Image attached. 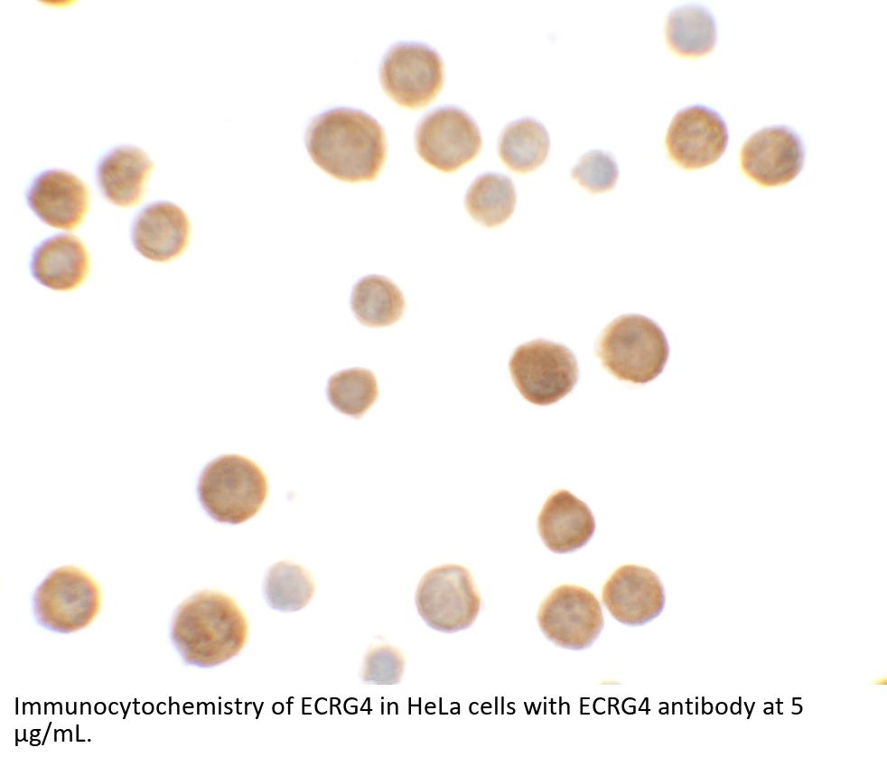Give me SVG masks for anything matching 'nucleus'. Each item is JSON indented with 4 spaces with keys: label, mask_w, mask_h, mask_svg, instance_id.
I'll return each mask as SVG.
<instances>
[{
    "label": "nucleus",
    "mask_w": 887,
    "mask_h": 757,
    "mask_svg": "<svg viewBox=\"0 0 887 757\" xmlns=\"http://www.w3.org/2000/svg\"><path fill=\"white\" fill-rule=\"evenodd\" d=\"M305 145L317 166L348 182L374 181L387 155L381 125L368 113L346 107L315 116L307 127Z\"/></svg>",
    "instance_id": "1"
},
{
    "label": "nucleus",
    "mask_w": 887,
    "mask_h": 757,
    "mask_svg": "<svg viewBox=\"0 0 887 757\" xmlns=\"http://www.w3.org/2000/svg\"><path fill=\"white\" fill-rule=\"evenodd\" d=\"M247 635V621L238 603L210 590L185 600L171 627L172 641L184 662L199 668H212L234 658Z\"/></svg>",
    "instance_id": "2"
},
{
    "label": "nucleus",
    "mask_w": 887,
    "mask_h": 757,
    "mask_svg": "<svg viewBox=\"0 0 887 757\" xmlns=\"http://www.w3.org/2000/svg\"><path fill=\"white\" fill-rule=\"evenodd\" d=\"M597 354L612 375L644 384L662 372L669 347L658 323L630 313L619 316L606 326L598 341Z\"/></svg>",
    "instance_id": "3"
},
{
    "label": "nucleus",
    "mask_w": 887,
    "mask_h": 757,
    "mask_svg": "<svg viewBox=\"0 0 887 757\" xmlns=\"http://www.w3.org/2000/svg\"><path fill=\"white\" fill-rule=\"evenodd\" d=\"M267 492V479L262 469L238 454H225L210 462L197 486L199 500L210 518L233 525L253 518Z\"/></svg>",
    "instance_id": "4"
},
{
    "label": "nucleus",
    "mask_w": 887,
    "mask_h": 757,
    "mask_svg": "<svg viewBox=\"0 0 887 757\" xmlns=\"http://www.w3.org/2000/svg\"><path fill=\"white\" fill-rule=\"evenodd\" d=\"M36 621L44 628L70 633L87 627L98 615L101 593L98 583L82 569L65 565L51 571L36 588Z\"/></svg>",
    "instance_id": "5"
},
{
    "label": "nucleus",
    "mask_w": 887,
    "mask_h": 757,
    "mask_svg": "<svg viewBox=\"0 0 887 757\" xmlns=\"http://www.w3.org/2000/svg\"><path fill=\"white\" fill-rule=\"evenodd\" d=\"M512 380L528 402L546 406L557 402L574 387L578 365L565 346L546 340L519 345L509 363Z\"/></svg>",
    "instance_id": "6"
},
{
    "label": "nucleus",
    "mask_w": 887,
    "mask_h": 757,
    "mask_svg": "<svg viewBox=\"0 0 887 757\" xmlns=\"http://www.w3.org/2000/svg\"><path fill=\"white\" fill-rule=\"evenodd\" d=\"M417 612L432 629L446 633L469 628L481 609V597L470 571L460 565L429 570L415 592Z\"/></svg>",
    "instance_id": "7"
},
{
    "label": "nucleus",
    "mask_w": 887,
    "mask_h": 757,
    "mask_svg": "<svg viewBox=\"0 0 887 757\" xmlns=\"http://www.w3.org/2000/svg\"><path fill=\"white\" fill-rule=\"evenodd\" d=\"M386 94L401 107L416 109L432 102L444 83V62L431 46L399 42L382 58L379 68Z\"/></svg>",
    "instance_id": "8"
},
{
    "label": "nucleus",
    "mask_w": 887,
    "mask_h": 757,
    "mask_svg": "<svg viewBox=\"0 0 887 757\" xmlns=\"http://www.w3.org/2000/svg\"><path fill=\"white\" fill-rule=\"evenodd\" d=\"M415 147L427 164L452 173L478 155L481 136L475 121L464 110L453 106L441 107L419 122Z\"/></svg>",
    "instance_id": "9"
},
{
    "label": "nucleus",
    "mask_w": 887,
    "mask_h": 757,
    "mask_svg": "<svg viewBox=\"0 0 887 757\" xmlns=\"http://www.w3.org/2000/svg\"><path fill=\"white\" fill-rule=\"evenodd\" d=\"M537 622L553 643L579 650L595 641L603 628V614L593 593L581 586L564 584L544 600Z\"/></svg>",
    "instance_id": "10"
},
{
    "label": "nucleus",
    "mask_w": 887,
    "mask_h": 757,
    "mask_svg": "<svg viewBox=\"0 0 887 757\" xmlns=\"http://www.w3.org/2000/svg\"><path fill=\"white\" fill-rule=\"evenodd\" d=\"M729 140L725 121L711 107L694 105L679 110L666 136L669 157L680 167L694 170L715 163Z\"/></svg>",
    "instance_id": "11"
},
{
    "label": "nucleus",
    "mask_w": 887,
    "mask_h": 757,
    "mask_svg": "<svg viewBox=\"0 0 887 757\" xmlns=\"http://www.w3.org/2000/svg\"><path fill=\"white\" fill-rule=\"evenodd\" d=\"M805 148L801 137L783 125L764 127L742 145V172L757 183L774 187L794 180L801 172Z\"/></svg>",
    "instance_id": "12"
},
{
    "label": "nucleus",
    "mask_w": 887,
    "mask_h": 757,
    "mask_svg": "<svg viewBox=\"0 0 887 757\" xmlns=\"http://www.w3.org/2000/svg\"><path fill=\"white\" fill-rule=\"evenodd\" d=\"M602 599L621 623L643 625L664 609L665 593L658 576L649 568L625 565L616 569L602 588Z\"/></svg>",
    "instance_id": "13"
},
{
    "label": "nucleus",
    "mask_w": 887,
    "mask_h": 757,
    "mask_svg": "<svg viewBox=\"0 0 887 757\" xmlns=\"http://www.w3.org/2000/svg\"><path fill=\"white\" fill-rule=\"evenodd\" d=\"M30 209L44 223L57 229L71 230L84 220L89 203L85 182L77 175L61 169L41 173L26 192Z\"/></svg>",
    "instance_id": "14"
},
{
    "label": "nucleus",
    "mask_w": 887,
    "mask_h": 757,
    "mask_svg": "<svg viewBox=\"0 0 887 757\" xmlns=\"http://www.w3.org/2000/svg\"><path fill=\"white\" fill-rule=\"evenodd\" d=\"M190 234L191 224L184 210L173 202L157 201L136 216L132 241L145 258L167 262L184 251Z\"/></svg>",
    "instance_id": "15"
},
{
    "label": "nucleus",
    "mask_w": 887,
    "mask_h": 757,
    "mask_svg": "<svg viewBox=\"0 0 887 757\" xmlns=\"http://www.w3.org/2000/svg\"><path fill=\"white\" fill-rule=\"evenodd\" d=\"M537 528L546 547L555 553H568L583 547L595 530L589 507L565 490L553 493L545 502Z\"/></svg>",
    "instance_id": "16"
},
{
    "label": "nucleus",
    "mask_w": 887,
    "mask_h": 757,
    "mask_svg": "<svg viewBox=\"0 0 887 757\" xmlns=\"http://www.w3.org/2000/svg\"><path fill=\"white\" fill-rule=\"evenodd\" d=\"M30 267L33 278L43 286L70 291L85 281L89 258L79 238L59 234L47 238L34 249Z\"/></svg>",
    "instance_id": "17"
},
{
    "label": "nucleus",
    "mask_w": 887,
    "mask_h": 757,
    "mask_svg": "<svg viewBox=\"0 0 887 757\" xmlns=\"http://www.w3.org/2000/svg\"><path fill=\"white\" fill-rule=\"evenodd\" d=\"M154 163L141 148L117 146L99 161L97 179L107 201L120 207L135 205L143 197Z\"/></svg>",
    "instance_id": "18"
},
{
    "label": "nucleus",
    "mask_w": 887,
    "mask_h": 757,
    "mask_svg": "<svg viewBox=\"0 0 887 757\" xmlns=\"http://www.w3.org/2000/svg\"><path fill=\"white\" fill-rule=\"evenodd\" d=\"M716 22L709 9L686 5L673 9L667 20L666 40L669 48L685 57H699L715 46Z\"/></svg>",
    "instance_id": "19"
},
{
    "label": "nucleus",
    "mask_w": 887,
    "mask_h": 757,
    "mask_svg": "<svg viewBox=\"0 0 887 757\" xmlns=\"http://www.w3.org/2000/svg\"><path fill=\"white\" fill-rule=\"evenodd\" d=\"M350 307L363 325L383 327L395 323L402 317L405 299L400 289L390 279L369 275L354 285Z\"/></svg>",
    "instance_id": "20"
},
{
    "label": "nucleus",
    "mask_w": 887,
    "mask_h": 757,
    "mask_svg": "<svg viewBox=\"0 0 887 757\" xmlns=\"http://www.w3.org/2000/svg\"><path fill=\"white\" fill-rule=\"evenodd\" d=\"M550 138L546 127L537 120L524 117L509 124L498 141L501 161L515 173H529L546 161Z\"/></svg>",
    "instance_id": "21"
},
{
    "label": "nucleus",
    "mask_w": 887,
    "mask_h": 757,
    "mask_svg": "<svg viewBox=\"0 0 887 757\" xmlns=\"http://www.w3.org/2000/svg\"><path fill=\"white\" fill-rule=\"evenodd\" d=\"M516 201L512 181L498 173L478 176L465 195V206L470 216L487 228L506 222L514 211Z\"/></svg>",
    "instance_id": "22"
},
{
    "label": "nucleus",
    "mask_w": 887,
    "mask_h": 757,
    "mask_svg": "<svg viewBox=\"0 0 887 757\" xmlns=\"http://www.w3.org/2000/svg\"><path fill=\"white\" fill-rule=\"evenodd\" d=\"M313 593L314 584L310 574L299 565L278 562L266 575L264 594L272 609L299 611L308 604Z\"/></svg>",
    "instance_id": "23"
},
{
    "label": "nucleus",
    "mask_w": 887,
    "mask_h": 757,
    "mask_svg": "<svg viewBox=\"0 0 887 757\" xmlns=\"http://www.w3.org/2000/svg\"><path fill=\"white\" fill-rule=\"evenodd\" d=\"M326 394L336 410L359 418L375 403L378 395V383L370 370L351 368L329 378Z\"/></svg>",
    "instance_id": "24"
},
{
    "label": "nucleus",
    "mask_w": 887,
    "mask_h": 757,
    "mask_svg": "<svg viewBox=\"0 0 887 757\" xmlns=\"http://www.w3.org/2000/svg\"><path fill=\"white\" fill-rule=\"evenodd\" d=\"M571 176L593 193L612 190L619 177V167L611 153L592 150L584 154L571 171Z\"/></svg>",
    "instance_id": "25"
},
{
    "label": "nucleus",
    "mask_w": 887,
    "mask_h": 757,
    "mask_svg": "<svg viewBox=\"0 0 887 757\" xmlns=\"http://www.w3.org/2000/svg\"><path fill=\"white\" fill-rule=\"evenodd\" d=\"M404 667V658L397 649L387 645L378 646L365 657L362 680L371 684L395 685L401 680Z\"/></svg>",
    "instance_id": "26"
},
{
    "label": "nucleus",
    "mask_w": 887,
    "mask_h": 757,
    "mask_svg": "<svg viewBox=\"0 0 887 757\" xmlns=\"http://www.w3.org/2000/svg\"><path fill=\"white\" fill-rule=\"evenodd\" d=\"M726 710H727V706L724 703H719L716 706V711L719 714H724L726 712Z\"/></svg>",
    "instance_id": "27"
},
{
    "label": "nucleus",
    "mask_w": 887,
    "mask_h": 757,
    "mask_svg": "<svg viewBox=\"0 0 887 757\" xmlns=\"http://www.w3.org/2000/svg\"><path fill=\"white\" fill-rule=\"evenodd\" d=\"M740 709H741L740 708V705L738 703L734 702V703H733L731 705V712H732V714H734V715L738 714L740 712Z\"/></svg>",
    "instance_id": "28"
},
{
    "label": "nucleus",
    "mask_w": 887,
    "mask_h": 757,
    "mask_svg": "<svg viewBox=\"0 0 887 757\" xmlns=\"http://www.w3.org/2000/svg\"><path fill=\"white\" fill-rule=\"evenodd\" d=\"M705 710L706 713H710L712 711V706L709 703H707L705 706Z\"/></svg>",
    "instance_id": "29"
},
{
    "label": "nucleus",
    "mask_w": 887,
    "mask_h": 757,
    "mask_svg": "<svg viewBox=\"0 0 887 757\" xmlns=\"http://www.w3.org/2000/svg\"><path fill=\"white\" fill-rule=\"evenodd\" d=\"M764 713L765 714H771L772 713V706L770 709L769 708H765L764 709Z\"/></svg>",
    "instance_id": "30"
}]
</instances>
